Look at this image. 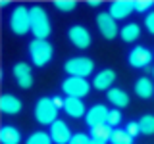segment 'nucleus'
<instances>
[{
  "instance_id": "nucleus-21",
  "label": "nucleus",
  "mask_w": 154,
  "mask_h": 144,
  "mask_svg": "<svg viewBox=\"0 0 154 144\" xmlns=\"http://www.w3.org/2000/svg\"><path fill=\"white\" fill-rule=\"evenodd\" d=\"M119 37H122L123 42H135L139 37H141V27L137 23H127L119 29Z\"/></svg>"
},
{
  "instance_id": "nucleus-15",
  "label": "nucleus",
  "mask_w": 154,
  "mask_h": 144,
  "mask_svg": "<svg viewBox=\"0 0 154 144\" xmlns=\"http://www.w3.org/2000/svg\"><path fill=\"white\" fill-rule=\"evenodd\" d=\"M23 104L21 100L17 98V96L14 94H2V98H0V110H2V113L6 115H16L21 112Z\"/></svg>"
},
{
  "instance_id": "nucleus-25",
  "label": "nucleus",
  "mask_w": 154,
  "mask_h": 144,
  "mask_svg": "<svg viewBox=\"0 0 154 144\" xmlns=\"http://www.w3.org/2000/svg\"><path fill=\"white\" fill-rule=\"evenodd\" d=\"M54 6L60 10V12H66L67 14V12H73V10H75L77 2H75V0H56Z\"/></svg>"
},
{
  "instance_id": "nucleus-12",
  "label": "nucleus",
  "mask_w": 154,
  "mask_h": 144,
  "mask_svg": "<svg viewBox=\"0 0 154 144\" xmlns=\"http://www.w3.org/2000/svg\"><path fill=\"white\" fill-rule=\"evenodd\" d=\"M108 115H110V110L104 104H96L91 110H87L85 121L89 127H94V125H100V123H108Z\"/></svg>"
},
{
  "instance_id": "nucleus-24",
  "label": "nucleus",
  "mask_w": 154,
  "mask_h": 144,
  "mask_svg": "<svg viewBox=\"0 0 154 144\" xmlns=\"http://www.w3.org/2000/svg\"><path fill=\"white\" fill-rule=\"evenodd\" d=\"M25 144H52V138H50V134H46L45 131H35L25 140Z\"/></svg>"
},
{
  "instance_id": "nucleus-7",
  "label": "nucleus",
  "mask_w": 154,
  "mask_h": 144,
  "mask_svg": "<svg viewBox=\"0 0 154 144\" xmlns=\"http://www.w3.org/2000/svg\"><path fill=\"white\" fill-rule=\"evenodd\" d=\"M96 25H98L100 35L104 38H108V40H112V38H116L119 35L118 23H116V19L110 16L108 12H100L98 16H96Z\"/></svg>"
},
{
  "instance_id": "nucleus-32",
  "label": "nucleus",
  "mask_w": 154,
  "mask_h": 144,
  "mask_svg": "<svg viewBox=\"0 0 154 144\" xmlns=\"http://www.w3.org/2000/svg\"><path fill=\"white\" fill-rule=\"evenodd\" d=\"M89 6H91V8H96V6H100V0H89Z\"/></svg>"
},
{
  "instance_id": "nucleus-5",
  "label": "nucleus",
  "mask_w": 154,
  "mask_h": 144,
  "mask_svg": "<svg viewBox=\"0 0 154 144\" xmlns=\"http://www.w3.org/2000/svg\"><path fill=\"white\" fill-rule=\"evenodd\" d=\"M62 90L67 94V98H85L91 90V83L83 77H67L62 81Z\"/></svg>"
},
{
  "instance_id": "nucleus-13",
  "label": "nucleus",
  "mask_w": 154,
  "mask_h": 144,
  "mask_svg": "<svg viewBox=\"0 0 154 144\" xmlns=\"http://www.w3.org/2000/svg\"><path fill=\"white\" fill-rule=\"evenodd\" d=\"M133 12H135V8H133V2H131V0H116V2L110 4V12L108 14L116 19V21H118V19L129 17Z\"/></svg>"
},
{
  "instance_id": "nucleus-14",
  "label": "nucleus",
  "mask_w": 154,
  "mask_h": 144,
  "mask_svg": "<svg viewBox=\"0 0 154 144\" xmlns=\"http://www.w3.org/2000/svg\"><path fill=\"white\" fill-rule=\"evenodd\" d=\"M114 81H116V71L114 69H102L100 73L94 75L93 86H94L96 90H106V92H108V90L112 88Z\"/></svg>"
},
{
  "instance_id": "nucleus-17",
  "label": "nucleus",
  "mask_w": 154,
  "mask_h": 144,
  "mask_svg": "<svg viewBox=\"0 0 154 144\" xmlns=\"http://www.w3.org/2000/svg\"><path fill=\"white\" fill-rule=\"evenodd\" d=\"M0 142L2 144H19L21 142V133L14 125H4L0 129Z\"/></svg>"
},
{
  "instance_id": "nucleus-28",
  "label": "nucleus",
  "mask_w": 154,
  "mask_h": 144,
  "mask_svg": "<svg viewBox=\"0 0 154 144\" xmlns=\"http://www.w3.org/2000/svg\"><path fill=\"white\" fill-rule=\"evenodd\" d=\"M122 121V113H119V110H110V115H108V125L110 127H116V125H119Z\"/></svg>"
},
{
  "instance_id": "nucleus-23",
  "label": "nucleus",
  "mask_w": 154,
  "mask_h": 144,
  "mask_svg": "<svg viewBox=\"0 0 154 144\" xmlns=\"http://www.w3.org/2000/svg\"><path fill=\"white\" fill-rule=\"evenodd\" d=\"M139 127H141V134H154V115H143L139 119Z\"/></svg>"
},
{
  "instance_id": "nucleus-30",
  "label": "nucleus",
  "mask_w": 154,
  "mask_h": 144,
  "mask_svg": "<svg viewBox=\"0 0 154 144\" xmlns=\"http://www.w3.org/2000/svg\"><path fill=\"white\" fill-rule=\"evenodd\" d=\"M144 27L148 29V33L154 35V12H148L146 17H144Z\"/></svg>"
},
{
  "instance_id": "nucleus-27",
  "label": "nucleus",
  "mask_w": 154,
  "mask_h": 144,
  "mask_svg": "<svg viewBox=\"0 0 154 144\" xmlns=\"http://www.w3.org/2000/svg\"><path fill=\"white\" fill-rule=\"evenodd\" d=\"M69 144H91V136H89V134H85V133H77V134L71 136Z\"/></svg>"
},
{
  "instance_id": "nucleus-18",
  "label": "nucleus",
  "mask_w": 154,
  "mask_h": 144,
  "mask_svg": "<svg viewBox=\"0 0 154 144\" xmlns=\"http://www.w3.org/2000/svg\"><path fill=\"white\" fill-rule=\"evenodd\" d=\"M106 96H108V102L114 104L118 110L129 106V94L125 92L123 88H110L108 92H106Z\"/></svg>"
},
{
  "instance_id": "nucleus-33",
  "label": "nucleus",
  "mask_w": 154,
  "mask_h": 144,
  "mask_svg": "<svg viewBox=\"0 0 154 144\" xmlns=\"http://www.w3.org/2000/svg\"><path fill=\"white\" fill-rule=\"evenodd\" d=\"M91 144H106V142H102V140H96V138H91Z\"/></svg>"
},
{
  "instance_id": "nucleus-2",
  "label": "nucleus",
  "mask_w": 154,
  "mask_h": 144,
  "mask_svg": "<svg viewBox=\"0 0 154 144\" xmlns=\"http://www.w3.org/2000/svg\"><path fill=\"white\" fill-rule=\"evenodd\" d=\"M29 54H31V60L37 67H45L48 62L52 60V56H54V48L46 40L33 38V40L29 42Z\"/></svg>"
},
{
  "instance_id": "nucleus-29",
  "label": "nucleus",
  "mask_w": 154,
  "mask_h": 144,
  "mask_svg": "<svg viewBox=\"0 0 154 144\" xmlns=\"http://www.w3.org/2000/svg\"><path fill=\"white\" fill-rule=\"evenodd\" d=\"M125 131H127V134H131V136L135 138L139 133H141V127H139L137 121H129L127 125H125Z\"/></svg>"
},
{
  "instance_id": "nucleus-10",
  "label": "nucleus",
  "mask_w": 154,
  "mask_h": 144,
  "mask_svg": "<svg viewBox=\"0 0 154 144\" xmlns=\"http://www.w3.org/2000/svg\"><path fill=\"white\" fill-rule=\"evenodd\" d=\"M127 60H129V65L131 67L141 69V67H146L152 62V52L148 50V48H144V46H135L133 50L129 52Z\"/></svg>"
},
{
  "instance_id": "nucleus-26",
  "label": "nucleus",
  "mask_w": 154,
  "mask_h": 144,
  "mask_svg": "<svg viewBox=\"0 0 154 144\" xmlns=\"http://www.w3.org/2000/svg\"><path fill=\"white\" fill-rule=\"evenodd\" d=\"M152 6V0H135L133 2V8H135V12H146V10H150Z\"/></svg>"
},
{
  "instance_id": "nucleus-4",
  "label": "nucleus",
  "mask_w": 154,
  "mask_h": 144,
  "mask_svg": "<svg viewBox=\"0 0 154 144\" xmlns=\"http://www.w3.org/2000/svg\"><path fill=\"white\" fill-rule=\"evenodd\" d=\"M94 69V62L87 56H77V58H69L64 64V71L69 77H83L87 79Z\"/></svg>"
},
{
  "instance_id": "nucleus-16",
  "label": "nucleus",
  "mask_w": 154,
  "mask_h": 144,
  "mask_svg": "<svg viewBox=\"0 0 154 144\" xmlns=\"http://www.w3.org/2000/svg\"><path fill=\"white\" fill-rule=\"evenodd\" d=\"M64 112L69 115V117H73V119H79V117H83V115H87L85 104H83L81 98H66Z\"/></svg>"
},
{
  "instance_id": "nucleus-31",
  "label": "nucleus",
  "mask_w": 154,
  "mask_h": 144,
  "mask_svg": "<svg viewBox=\"0 0 154 144\" xmlns=\"http://www.w3.org/2000/svg\"><path fill=\"white\" fill-rule=\"evenodd\" d=\"M52 100H54V106H56L58 110L66 108V98H62V96H54V98H52Z\"/></svg>"
},
{
  "instance_id": "nucleus-19",
  "label": "nucleus",
  "mask_w": 154,
  "mask_h": 144,
  "mask_svg": "<svg viewBox=\"0 0 154 144\" xmlns=\"http://www.w3.org/2000/svg\"><path fill=\"white\" fill-rule=\"evenodd\" d=\"M135 94L139 96V98H150V96L154 94V85L152 81L148 79V77H141V79L135 83Z\"/></svg>"
},
{
  "instance_id": "nucleus-22",
  "label": "nucleus",
  "mask_w": 154,
  "mask_h": 144,
  "mask_svg": "<svg viewBox=\"0 0 154 144\" xmlns=\"http://www.w3.org/2000/svg\"><path fill=\"white\" fill-rule=\"evenodd\" d=\"M110 142H112V144H133V136L127 134L125 129H114Z\"/></svg>"
},
{
  "instance_id": "nucleus-1",
  "label": "nucleus",
  "mask_w": 154,
  "mask_h": 144,
  "mask_svg": "<svg viewBox=\"0 0 154 144\" xmlns=\"http://www.w3.org/2000/svg\"><path fill=\"white\" fill-rule=\"evenodd\" d=\"M31 14V33L38 40H46V37L50 35V19H48L46 12L41 6H31L29 10Z\"/></svg>"
},
{
  "instance_id": "nucleus-20",
  "label": "nucleus",
  "mask_w": 154,
  "mask_h": 144,
  "mask_svg": "<svg viewBox=\"0 0 154 144\" xmlns=\"http://www.w3.org/2000/svg\"><path fill=\"white\" fill-rule=\"evenodd\" d=\"M112 133L114 129L110 127L108 123H100V125H94V127H91V138H96V140H102V142H108L110 138H112Z\"/></svg>"
},
{
  "instance_id": "nucleus-6",
  "label": "nucleus",
  "mask_w": 154,
  "mask_h": 144,
  "mask_svg": "<svg viewBox=\"0 0 154 144\" xmlns=\"http://www.w3.org/2000/svg\"><path fill=\"white\" fill-rule=\"evenodd\" d=\"M10 29L16 35H25L27 31H31V14L25 6H16L10 16Z\"/></svg>"
},
{
  "instance_id": "nucleus-3",
  "label": "nucleus",
  "mask_w": 154,
  "mask_h": 144,
  "mask_svg": "<svg viewBox=\"0 0 154 144\" xmlns=\"http://www.w3.org/2000/svg\"><path fill=\"white\" fill-rule=\"evenodd\" d=\"M35 119L41 125H52L58 121V108L54 106V100L52 98H42L37 100L35 104Z\"/></svg>"
},
{
  "instance_id": "nucleus-11",
  "label": "nucleus",
  "mask_w": 154,
  "mask_h": 144,
  "mask_svg": "<svg viewBox=\"0 0 154 144\" xmlns=\"http://www.w3.org/2000/svg\"><path fill=\"white\" fill-rule=\"evenodd\" d=\"M14 77H16V83L19 85V88H31L33 86V73H31V67L25 62H19V64L14 65Z\"/></svg>"
},
{
  "instance_id": "nucleus-8",
  "label": "nucleus",
  "mask_w": 154,
  "mask_h": 144,
  "mask_svg": "<svg viewBox=\"0 0 154 144\" xmlns=\"http://www.w3.org/2000/svg\"><path fill=\"white\" fill-rule=\"evenodd\" d=\"M48 134H50V138H52V142H54V144H69L71 136H73L69 125H67L66 121H62V119H58L56 123L50 125Z\"/></svg>"
},
{
  "instance_id": "nucleus-9",
  "label": "nucleus",
  "mask_w": 154,
  "mask_h": 144,
  "mask_svg": "<svg viewBox=\"0 0 154 144\" xmlns=\"http://www.w3.org/2000/svg\"><path fill=\"white\" fill-rule=\"evenodd\" d=\"M67 37H69V42L77 48H89L91 40H93L89 29L83 25H71L69 31H67Z\"/></svg>"
},
{
  "instance_id": "nucleus-34",
  "label": "nucleus",
  "mask_w": 154,
  "mask_h": 144,
  "mask_svg": "<svg viewBox=\"0 0 154 144\" xmlns=\"http://www.w3.org/2000/svg\"><path fill=\"white\" fill-rule=\"evenodd\" d=\"M152 75H154V69H152Z\"/></svg>"
}]
</instances>
